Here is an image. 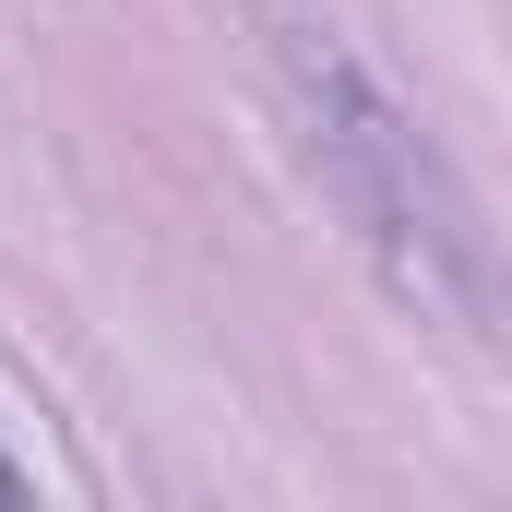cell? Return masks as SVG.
<instances>
[{"label":"cell","instance_id":"obj_2","mask_svg":"<svg viewBox=\"0 0 512 512\" xmlns=\"http://www.w3.org/2000/svg\"><path fill=\"white\" fill-rule=\"evenodd\" d=\"M0 501H24V477H12V465H0Z\"/></svg>","mask_w":512,"mask_h":512},{"label":"cell","instance_id":"obj_1","mask_svg":"<svg viewBox=\"0 0 512 512\" xmlns=\"http://www.w3.org/2000/svg\"><path fill=\"white\" fill-rule=\"evenodd\" d=\"M262 24H274V36H262V48H274V96H286V120H298V155H310L322 203L346 215V239L382 262V286L405 310H429V322H453V334H489V239H477L453 167L429 155V131L358 72V48H346L322 12L274 0Z\"/></svg>","mask_w":512,"mask_h":512}]
</instances>
